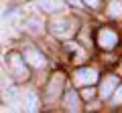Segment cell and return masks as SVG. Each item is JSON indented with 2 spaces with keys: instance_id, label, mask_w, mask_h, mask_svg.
Listing matches in <instances>:
<instances>
[{
  "instance_id": "6",
  "label": "cell",
  "mask_w": 122,
  "mask_h": 113,
  "mask_svg": "<svg viewBox=\"0 0 122 113\" xmlns=\"http://www.w3.org/2000/svg\"><path fill=\"white\" fill-rule=\"evenodd\" d=\"M96 81H98V73L94 69H90V67L79 69L77 73H75V83H77V85H94Z\"/></svg>"
},
{
  "instance_id": "1",
  "label": "cell",
  "mask_w": 122,
  "mask_h": 113,
  "mask_svg": "<svg viewBox=\"0 0 122 113\" xmlns=\"http://www.w3.org/2000/svg\"><path fill=\"white\" fill-rule=\"evenodd\" d=\"M51 32L57 39H69L75 32V22L69 20V18H57V20L51 22Z\"/></svg>"
},
{
  "instance_id": "16",
  "label": "cell",
  "mask_w": 122,
  "mask_h": 113,
  "mask_svg": "<svg viewBox=\"0 0 122 113\" xmlns=\"http://www.w3.org/2000/svg\"><path fill=\"white\" fill-rule=\"evenodd\" d=\"M67 2H71V4H73V6H79V4H81L79 0H67Z\"/></svg>"
},
{
  "instance_id": "4",
  "label": "cell",
  "mask_w": 122,
  "mask_h": 113,
  "mask_svg": "<svg viewBox=\"0 0 122 113\" xmlns=\"http://www.w3.org/2000/svg\"><path fill=\"white\" fill-rule=\"evenodd\" d=\"M63 83H65V75H63V73H55V75L51 77L47 89H45V93H47V101H55L57 97L61 95Z\"/></svg>"
},
{
  "instance_id": "2",
  "label": "cell",
  "mask_w": 122,
  "mask_h": 113,
  "mask_svg": "<svg viewBox=\"0 0 122 113\" xmlns=\"http://www.w3.org/2000/svg\"><path fill=\"white\" fill-rule=\"evenodd\" d=\"M8 69H10V73H12L14 79H20L22 81V79L29 77V71L25 67V59L18 52H10L8 55Z\"/></svg>"
},
{
  "instance_id": "14",
  "label": "cell",
  "mask_w": 122,
  "mask_h": 113,
  "mask_svg": "<svg viewBox=\"0 0 122 113\" xmlns=\"http://www.w3.org/2000/svg\"><path fill=\"white\" fill-rule=\"evenodd\" d=\"M94 95H96V91L92 89V85H86V89L81 91V99L90 101V99H94Z\"/></svg>"
},
{
  "instance_id": "9",
  "label": "cell",
  "mask_w": 122,
  "mask_h": 113,
  "mask_svg": "<svg viewBox=\"0 0 122 113\" xmlns=\"http://www.w3.org/2000/svg\"><path fill=\"white\" fill-rule=\"evenodd\" d=\"M65 109L67 111H81V103H79V95L75 91H69L65 95Z\"/></svg>"
},
{
  "instance_id": "7",
  "label": "cell",
  "mask_w": 122,
  "mask_h": 113,
  "mask_svg": "<svg viewBox=\"0 0 122 113\" xmlns=\"http://www.w3.org/2000/svg\"><path fill=\"white\" fill-rule=\"evenodd\" d=\"M118 87V79L114 77V75H108V77L102 81V87H100V95L104 97V99H108L110 95L114 93V89Z\"/></svg>"
},
{
  "instance_id": "3",
  "label": "cell",
  "mask_w": 122,
  "mask_h": 113,
  "mask_svg": "<svg viewBox=\"0 0 122 113\" xmlns=\"http://www.w3.org/2000/svg\"><path fill=\"white\" fill-rule=\"evenodd\" d=\"M96 43H98V47L104 48V51H112L118 44V35L112 28H100L98 35H96Z\"/></svg>"
},
{
  "instance_id": "5",
  "label": "cell",
  "mask_w": 122,
  "mask_h": 113,
  "mask_svg": "<svg viewBox=\"0 0 122 113\" xmlns=\"http://www.w3.org/2000/svg\"><path fill=\"white\" fill-rule=\"evenodd\" d=\"M22 59H25V63H29V65L35 67V69H43V67L47 65L45 55L41 51H37V48H26V51L22 52Z\"/></svg>"
},
{
  "instance_id": "11",
  "label": "cell",
  "mask_w": 122,
  "mask_h": 113,
  "mask_svg": "<svg viewBox=\"0 0 122 113\" xmlns=\"http://www.w3.org/2000/svg\"><path fill=\"white\" fill-rule=\"evenodd\" d=\"M108 14H110L112 18H120V16H122V2H120V0H112V2H110Z\"/></svg>"
},
{
  "instance_id": "10",
  "label": "cell",
  "mask_w": 122,
  "mask_h": 113,
  "mask_svg": "<svg viewBox=\"0 0 122 113\" xmlns=\"http://www.w3.org/2000/svg\"><path fill=\"white\" fill-rule=\"evenodd\" d=\"M22 105H25L26 111H37V107H39V97H37L35 93H25Z\"/></svg>"
},
{
  "instance_id": "15",
  "label": "cell",
  "mask_w": 122,
  "mask_h": 113,
  "mask_svg": "<svg viewBox=\"0 0 122 113\" xmlns=\"http://www.w3.org/2000/svg\"><path fill=\"white\" fill-rule=\"evenodd\" d=\"M83 2H86L87 6H92V8H98V6H100V0H83Z\"/></svg>"
},
{
  "instance_id": "12",
  "label": "cell",
  "mask_w": 122,
  "mask_h": 113,
  "mask_svg": "<svg viewBox=\"0 0 122 113\" xmlns=\"http://www.w3.org/2000/svg\"><path fill=\"white\" fill-rule=\"evenodd\" d=\"M26 26H29V30H30V32H35V35L43 32V22L37 20V18H30V20L26 22Z\"/></svg>"
},
{
  "instance_id": "17",
  "label": "cell",
  "mask_w": 122,
  "mask_h": 113,
  "mask_svg": "<svg viewBox=\"0 0 122 113\" xmlns=\"http://www.w3.org/2000/svg\"><path fill=\"white\" fill-rule=\"evenodd\" d=\"M0 75H2V73H0Z\"/></svg>"
},
{
  "instance_id": "8",
  "label": "cell",
  "mask_w": 122,
  "mask_h": 113,
  "mask_svg": "<svg viewBox=\"0 0 122 113\" xmlns=\"http://www.w3.org/2000/svg\"><path fill=\"white\" fill-rule=\"evenodd\" d=\"M37 4L43 12H59L63 8V0H37Z\"/></svg>"
},
{
  "instance_id": "13",
  "label": "cell",
  "mask_w": 122,
  "mask_h": 113,
  "mask_svg": "<svg viewBox=\"0 0 122 113\" xmlns=\"http://www.w3.org/2000/svg\"><path fill=\"white\" fill-rule=\"evenodd\" d=\"M110 97H112V103L114 105H122V85H118Z\"/></svg>"
}]
</instances>
